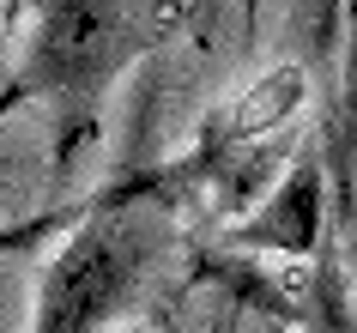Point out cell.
Wrapping results in <instances>:
<instances>
[{"instance_id":"obj_2","label":"cell","mask_w":357,"mask_h":333,"mask_svg":"<svg viewBox=\"0 0 357 333\" xmlns=\"http://www.w3.org/2000/svg\"><path fill=\"white\" fill-rule=\"evenodd\" d=\"M176 31L169 0H37L19 73L0 85V121L24 103L49 110V182L67 188L79 151L103 128L115 79Z\"/></svg>"},{"instance_id":"obj_1","label":"cell","mask_w":357,"mask_h":333,"mask_svg":"<svg viewBox=\"0 0 357 333\" xmlns=\"http://www.w3.org/2000/svg\"><path fill=\"white\" fill-rule=\"evenodd\" d=\"M188 188L169 170H128L73 212L31 291V333H109L146 303L151 279L182 249Z\"/></svg>"},{"instance_id":"obj_3","label":"cell","mask_w":357,"mask_h":333,"mask_svg":"<svg viewBox=\"0 0 357 333\" xmlns=\"http://www.w3.org/2000/svg\"><path fill=\"white\" fill-rule=\"evenodd\" d=\"M321 224H327V194H321V158L297 151V164L273 194L261 200V212L230 230L236 249H266V255H315Z\"/></svg>"}]
</instances>
